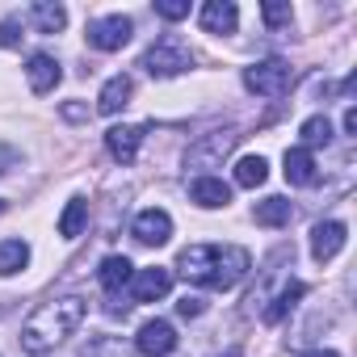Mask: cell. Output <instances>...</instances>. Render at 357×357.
Listing matches in <instances>:
<instances>
[{
  "mask_svg": "<svg viewBox=\"0 0 357 357\" xmlns=\"http://www.w3.org/2000/svg\"><path fill=\"white\" fill-rule=\"evenodd\" d=\"M176 269H181L185 282L206 286V290H231L248 278L252 257L240 244H190L181 257H176Z\"/></svg>",
  "mask_w": 357,
  "mask_h": 357,
  "instance_id": "obj_1",
  "label": "cell"
},
{
  "mask_svg": "<svg viewBox=\"0 0 357 357\" xmlns=\"http://www.w3.org/2000/svg\"><path fill=\"white\" fill-rule=\"evenodd\" d=\"M84 311H89V303H84L80 294H63V298L43 303V307L22 324V349H26V353H51L55 344H63V340L84 324Z\"/></svg>",
  "mask_w": 357,
  "mask_h": 357,
  "instance_id": "obj_2",
  "label": "cell"
},
{
  "mask_svg": "<svg viewBox=\"0 0 357 357\" xmlns=\"http://www.w3.org/2000/svg\"><path fill=\"white\" fill-rule=\"evenodd\" d=\"M190 63H194V55H190V47L176 38V34H160V38L147 47V55H143V68H147V76H155V80L181 76V72H190Z\"/></svg>",
  "mask_w": 357,
  "mask_h": 357,
  "instance_id": "obj_3",
  "label": "cell"
},
{
  "mask_svg": "<svg viewBox=\"0 0 357 357\" xmlns=\"http://www.w3.org/2000/svg\"><path fill=\"white\" fill-rule=\"evenodd\" d=\"M290 84H294V72L286 59H261V63L244 68V89L257 97H282V93H290Z\"/></svg>",
  "mask_w": 357,
  "mask_h": 357,
  "instance_id": "obj_4",
  "label": "cell"
},
{
  "mask_svg": "<svg viewBox=\"0 0 357 357\" xmlns=\"http://www.w3.org/2000/svg\"><path fill=\"white\" fill-rule=\"evenodd\" d=\"M236 130H211V135H202L198 143H190V151H185V168H198L202 176H206V168H219L223 164V155L236 147Z\"/></svg>",
  "mask_w": 357,
  "mask_h": 357,
  "instance_id": "obj_5",
  "label": "cell"
},
{
  "mask_svg": "<svg viewBox=\"0 0 357 357\" xmlns=\"http://www.w3.org/2000/svg\"><path fill=\"white\" fill-rule=\"evenodd\" d=\"M130 34H135V22L122 17V13L89 22V47H97V51H122L130 43Z\"/></svg>",
  "mask_w": 357,
  "mask_h": 357,
  "instance_id": "obj_6",
  "label": "cell"
},
{
  "mask_svg": "<svg viewBox=\"0 0 357 357\" xmlns=\"http://www.w3.org/2000/svg\"><path fill=\"white\" fill-rule=\"evenodd\" d=\"M130 236H135L139 244H147V248L168 244V240H172V219H168V211H160V206L139 211L135 223H130Z\"/></svg>",
  "mask_w": 357,
  "mask_h": 357,
  "instance_id": "obj_7",
  "label": "cell"
},
{
  "mask_svg": "<svg viewBox=\"0 0 357 357\" xmlns=\"http://www.w3.org/2000/svg\"><path fill=\"white\" fill-rule=\"evenodd\" d=\"M135 349H139L143 357H168V353L176 349V328H172L168 319H147V324L139 328V336H135Z\"/></svg>",
  "mask_w": 357,
  "mask_h": 357,
  "instance_id": "obj_8",
  "label": "cell"
},
{
  "mask_svg": "<svg viewBox=\"0 0 357 357\" xmlns=\"http://www.w3.org/2000/svg\"><path fill=\"white\" fill-rule=\"evenodd\" d=\"M168 290H172V273L160 269V265L135 269V278H130V298H135V303H155V298H164Z\"/></svg>",
  "mask_w": 357,
  "mask_h": 357,
  "instance_id": "obj_9",
  "label": "cell"
},
{
  "mask_svg": "<svg viewBox=\"0 0 357 357\" xmlns=\"http://www.w3.org/2000/svg\"><path fill=\"white\" fill-rule=\"evenodd\" d=\"M344 240H349V227L340 223V219H328V223H315V231H311V257L324 265V261H332L340 248H344Z\"/></svg>",
  "mask_w": 357,
  "mask_h": 357,
  "instance_id": "obj_10",
  "label": "cell"
},
{
  "mask_svg": "<svg viewBox=\"0 0 357 357\" xmlns=\"http://www.w3.org/2000/svg\"><path fill=\"white\" fill-rule=\"evenodd\" d=\"M198 22H202L206 34H236V26H240V9L231 5V0H206L202 13H198Z\"/></svg>",
  "mask_w": 357,
  "mask_h": 357,
  "instance_id": "obj_11",
  "label": "cell"
},
{
  "mask_svg": "<svg viewBox=\"0 0 357 357\" xmlns=\"http://www.w3.org/2000/svg\"><path fill=\"white\" fill-rule=\"evenodd\" d=\"M26 80H30V89L38 93V97H47L59 80H63V68H59V59H51V55H30V63H26Z\"/></svg>",
  "mask_w": 357,
  "mask_h": 357,
  "instance_id": "obj_12",
  "label": "cell"
},
{
  "mask_svg": "<svg viewBox=\"0 0 357 357\" xmlns=\"http://www.w3.org/2000/svg\"><path fill=\"white\" fill-rule=\"evenodd\" d=\"M190 202H198L202 211H219L231 202V185H223L219 176H194L190 181Z\"/></svg>",
  "mask_w": 357,
  "mask_h": 357,
  "instance_id": "obj_13",
  "label": "cell"
},
{
  "mask_svg": "<svg viewBox=\"0 0 357 357\" xmlns=\"http://www.w3.org/2000/svg\"><path fill=\"white\" fill-rule=\"evenodd\" d=\"M130 93H135V80H130L126 72H118V76H109V80L101 84L97 109H101V114H122V109L130 105Z\"/></svg>",
  "mask_w": 357,
  "mask_h": 357,
  "instance_id": "obj_14",
  "label": "cell"
},
{
  "mask_svg": "<svg viewBox=\"0 0 357 357\" xmlns=\"http://www.w3.org/2000/svg\"><path fill=\"white\" fill-rule=\"evenodd\" d=\"M139 143H143V126H114L105 130V147L118 164H130L139 155Z\"/></svg>",
  "mask_w": 357,
  "mask_h": 357,
  "instance_id": "obj_15",
  "label": "cell"
},
{
  "mask_svg": "<svg viewBox=\"0 0 357 357\" xmlns=\"http://www.w3.org/2000/svg\"><path fill=\"white\" fill-rule=\"evenodd\" d=\"M282 164H286L282 172H286V181H290V185H315V176H319V172H315V155H311L307 147H290Z\"/></svg>",
  "mask_w": 357,
  "mask_h": 357,
  "instance_id": "obj_16",
  "label": "cell"
},
{
  "mask_svg": "<svg viewBox=\"0 0 357 357\" xmlns=\"http://www.w3.org/2000/svg\"><path fill=\"white\" fill-rule=\"evenodd\" d=\"M30 26H34L38 34H59V30L68 26V9L55 5V0H38V5L30 9Z\"/></svg>",
  "mask_w": 357,
  "mask_h": 357,
  "instance_id": "obj_17",
  "label": "cell"
},
{
  "mask_svg": "<svg viewBox=\"0 0 357 357\" xmlns=\"http://www.w3.org/2000/svg\"><path fill=\"white\" fill-rule=\"evenodd\" d=\"M97 278H101L105 294H118L122 286H130V278H135V265H130L126 257H105V261H101V269H97Z\"/></svg>",
  "mask_w": 357,
  "mask_h": 357,
  "instance_id": "obj_18",
  "label": "cell"
},
{
  "mask_svg": "<svg viewBox=\"0 0 357 357\" xmlns=\"http://www.w3.org/2000/svg\"><path fill=\"white\" fill-rule=\"evenodd\" d=\"M303 294H307V286H303V282H282V290L269 298V307L261 311V319H265V324H278V319H286V311H290V307H294Z\"/></svg>",
  "mask_w": 357,
  "mask_h": 357,
  "instance_id": "obj_19",
  "label": "cell"
},
{
  "mask_svg": "<svg viewBox=\"0 0 357 357\" xmlns=\"http://www.w3.org/2000/svg\"><path fill=\"white\" fill-rule=\"evenodd\" d=\"M252 219H257L261 227H290V219H294V206H290L286 198H265V202H257Z\"/></svg>",
  "mask_w": 357,
  "mask_h": 357,
  "instance_id": "obj_20",
  "label": "cell"
},
{
  "mask_svg": "<svg viewBox=\"0 0 357 357\" xmlns=\"http://www.w3.org/2000/svg\"><path fill=\"white\" fill-rule=\"evenodd\" d=\"M30 265V244L26 240H0V278H13Z\"/></svg>",
  "mask_w": 357,
  "mask_h": 357,
  "instance_id": "obj_21",
  "label": "cell"
},
{
  "mask_svg": "<svg viewBox=\"0 0 357 357\" xmlns=\"http://www.w3.org/2000/svg\"><path fill=\"white\" fill-rule=\"evenodd\" d=\"M265 176H269L265 155H244V160L236 164V185H240V190H257V185H265Z\"/></svg>",
  "mask_w": 357,
  "mask_h": 357,
  "instance_id": "obj_22",
  "label": "cell"
},
{
  "mask_svg": "<svg viewBox=\"0 0 357 357\" xmlns=\"http://www.w3.org/2000/svg\"><path fill=\"white\" fill-rule=\"evenodd\" d=\"M84 223H89V202H84V198H72V202L63 206V215H59V236H63V240H76V236L84 231Z\"/></svg>",
  "mask_w": 357,
  "mask_h": 357,
  "instance_id": "obj_23",
  "label": "cell"
},
{
  "mask_svg": "<svg viewBox=\"0 0 357 357\" xmlns=\"http://www.w3.org/2000/svg\"><path fill=\"white\" fill-rule=\"evenodd\" d=\"M80 357H130V344L122 336H93L80 349Z\"/></svg>",
  "mask_w": 357,
  "mask_h": 357,
  "instance_id": "obj_24",
  "label": "cell"
},
{
  "mask_svg": "<svg viewBox=\"0 0 357 357\" xmlns=\"http://www.w3.org/2000/svg\"><path fill=\"white\" fill-rule=\"evenodd\" d=\"M298 135H303V147H307V151H311V147H324V143L332 139V122L315 114V118H307V122L298 126Z\"/></svg>",
  "mask_w": 357,
  "mask_h": 357,
  "instance_id": "obj_25",
  "label": "cell"
},
{
  "mask_svg": "<svg viewBox=\"0 0 357 357\" xmlns=\"http://www.w3.org/2000/svg\"><path fill=\"white\" fill-rule=\"evenodd\" d=\"M261 17H265L269 30H286V26L294 22V9L282 5V0H265V5H261Z\"/></svg>",
  "mask_w": 357,
  "mask_h": 357,
  "instance_id": "obj_26",
  "label": "cell"
},
{
  "mask_svg": "<svg viewBox=\"0 0 357 357\" xmlns=\"http://www.w3.org/2000/svg\"><path fill=\"white\" fill-rule=\"evenodd\" d=\"M155 13L164 22H181V17H190V0H155Z\"/></svg>",
  "mask_w": 357,
  "mask_h": 357,
  "instance_id": "obj_27",
  "label": "cell"
},
{
  "mask_svg": "<svg viewBox=\"0 0 357 357\" xmlns=\"http://www.w3.org/2000/svg\"><path fill=\"white\" fill-rule=\"evenodd\" d=\"M22 38H26L22 34V22H13V17L0 22V47H22Z\"/></svg>",
  "mask_w": 357,
  "mask_h": 357,
  "instance_id": "obj_28",
  "label": "cell"
},
{
  "mask_svg": "<svg viewBox=\"0 0 357 357\" xmlns=\"http://www.w3.org/2000/svg\"><path fill=\"white\" fill-rule=\"evenodd\" d=\"M202 311H206V303H202L198 294H185L181 303H176V315H181V319H198Z\"/></svg>",
  "mask_w": 357,
  "mask_h": 357,
  "instance_id": "obj_29",
  "label": "cell"
},
{
  "mask_svg": "<svg viewBox=\"0 0 357 357\" xmlns=\"http://www.w3.org/2000/svg\"><path fill=\"white\" fill-rule=\"evenodd\" d=\"M126 311H130V303H122L118 294H109V298H105V315H114V319H126Z\"/></svg>",
  "mask_w": 357,
  "mask_h": 357,
  "instance_id": "obj_30",
  "label": "cell"
},
{
  "mask_svg": "<svg viewBox=\"0 0 357 357\" xmlns=\"http://www.w3.org/2000/svg\"><path fill=\"white\" fill-rule=\"evenodd\" d=\"M22 155H17V147H9V143H0V172H9L13 164H17Z\"/></svg>",
  "mask_w": 357,
  "mask_h": 357,
  "instance_id": "obj_31",
  "label": "cell"
},
{
  "mask_svg": "<svg viewBox=\"0 0 357 357\" xmlns=\"http://www.w3.org/2000/svg\"><path fill=\"white\" fill-rule=\"evenodd\" d=\"M344 135H357V109L353 105L344 109Z\"/></svg>",
  "mask_w": 357,
  "mask_h": 357,
  "instance_id": "obj_32",
  "label": "cell"
},
{
  "mask_svg": "<svg viewBox=\"0 0 357 357\" xmlns=\"http://www.w3.org/2000/svg\"><path fill=\"white\" fill-rule=\"evenodd\" d=\"M63 118H76V122H80V118H84V109H80V105H63Z\"/></svg>",
  "mask_w": 357,
  "mask_h": 357,
  "instance_id": "obj_33",
  "label": "cell"
},
{
  "mask_svg": "<svg viewBox=\"0 0 357 357\" xmlns=\"http://www.w3.org/2000/svg\"><path fill=\"white\" fill-rule=\"evenodd\" d=\"M315 357H340V353H332V349H328V353H315Z\"/></svg>",
  "mask_w": 357,
  "mask_h": 357,
  "instance_id": "obj_34",
  "label": "cell"
},
{
  "mask_svg": "<svg viewBox=\"0 0 357 357\" xmlns=\"http://www.w3.org/2000/svg\"><path fill=\"white\" fill-rule=\"evenodd\" d=\"M5 211H9V206H5V198H0V215H5Z\"/></svg>",
  "mask_w": 357,
  "mask_h": 357,
  "instance_id": "obj_35",
  "label": "cell"
}]
</instances>
